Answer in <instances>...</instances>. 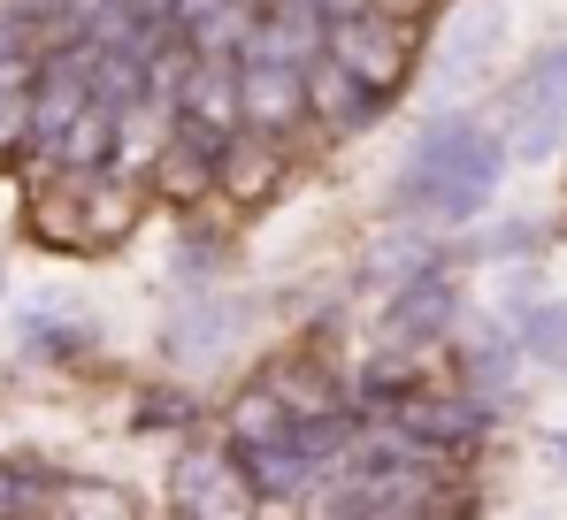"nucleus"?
<instances>
[{
    "label": "nucleus",
    "instance_id": "f257e3e1",
    "mask_svg": "<svg viewBox=\"0 0 567 520\" xmlns=\"http://www.w3.org/2000/svg\"><path fill=\"white\" fill-rule=\"evenodd\" d=\"M361 422H369L361 398L299 406V398H284V391H269L254 375L230 398V414H223V444L238 451V467H246V482H254L261 506H307L315 482L338 467V451L361 436Z\"/></svg>",
    "mask_w": 567,
    "mask_h": 520
},
{
    "label": "nucleus",
    "instance_id": "f03ea898",
    "mask_svg": "<svg viewBox=\"0 0 567 520\" xmlns=\"http://www.w3.org/2000/svg\"><path fill=\"white\" fill-rule=\"evenodd\" d=\"M498 176H506V138H498L491 123L461 115V107H445V115H430V123L414 131V146L399 154L391 207L414 215V222H430V230H453V222H468V215L491 207Z\"/></svg>",
    "mask_w": 567,
    "mask_h": 520
},
{
    "label": "nucleus",
    "instance_id": "7ed1b4c3",
    "mask_svg": "<svg viewBox=\"0 0 567 520\" xmlns=\"http://www.w3.org/2000/svg\"><path fill=\"white\" fill-rule=\"evenodd\" d=\"M322 62L346 70L353 85L399 100L406 70H414V23H406V8H391V0H353V8L322 15Z\"/></svg>",
    "mask_w": 567,
    "mask_h": 520
},
{
    "label": "nucleus",
    "instance_id": "20e7f679",
    "mask_svg": "<svg viewBox=\"0 0 567 520\" xmlns=\"http://www.w3.org/2000/svg\"><path fill=\"white\" fill-rule=\"evenodd\" d=\"M238 131H261L277 146H291L299 131H315V70L307 62L238 54Z\"/></svg>",
    "mask_w": 567,
    "mask_h": 520
},
{
    "label": "nucleus",
    "instance_id": "39448f33",
    "mask_svg": "<svg viewBox=\"0 0 567 520\" xmlns=\"http://www.w3.org/2000/svg\"><path fill=\"white\" fill-rule=\"evenodd\" d=\"M254 330V299H238V291H215L207 275L185 283L177 299H169V322H162V352L169 360H223V352H238V337Z\"/></svg>",
    "mask_w": 567,
    "mask_h": 520
},
{
    "label": "nucleus",
    "instance_id": "423d86ee",
    "mask_svg": "<svg viewBox=\"0 0 567 520\" xmlns=\"http://www.w3.org/2000/svg\"><path fill=\"white\" fill-rule=\"evenodd\" d=\"M169 506L177 513H199V520H238V513H261L238 451L223 436H185L177 451V482H169Z\"/></svg>",
    "mask_w": 567,
    "mask_h": 520
},
{
    "label": "nucleus",
    "instance_id": "0eeeda50",
    "mask_svg": "<svg viewBox=\"0 0 567 520\" xmlns=\"http://www.w3.org/2000/svg\"><path fill=\"white\" fill-rule=\"evenodd\" d=\"M498 123H506V154H553V146H560V131H567V46L537 54V62L506 85Z\"/></svg>",
    "mask_w": 567,
    "mask_h": 520
},
{
    "label": "nucleus",
    "instance_id": "6e6552de",
    "mask_svg": "<svg viewBox=\"0 0 567 520\" xmlns=\"http://www.w3.org/2000/svg\"><path fill=\"white\" fill-rule=\"evenodd\" d=\"M47 54V23H31L23 8L0 0V162L31 146V77Z\"/></svg>",
    "mask_w": 567,
    "mask_h": 520
},
{
    "label": "nucleus",
    "instance_id": "1a4fd4ad",
    "mask_svg": "<svg viewBox=\"0 0 567 520\" xmlns=\"http://www.w3.org/2000/svg\"><path fill=\"white\" fill-rule=\"evenodd\" d=\"M491 46H506V8L498 0H461L437 23V92H461L491 62Z\"/></svg>",
    "mask_w": 567,
    "mask_h": 520
},
{
    "label": "nucleus",
    "instance_id": "9d476101",
    "mask_svg": "<svg viewBox=\"0 0 567 520\" xmlns=\"http://www.w3.org/2000/svg\"><path fill=\"white\" fill-rule=\"evenodd\" d=\"M453 314H461V291H453V275H437V260L414 268L406 283H391V299H383V330L399 345H437L453 330Z\"/></svg>",
    "mask_w": 567,
    "mask_h": 520
},
{
    "label": "nucleus",
    "instance_id": "9b49d317",
    "mask_svg": "<svg viewBox=\"0 0 567 520\" xmlns=\"http://www.w3.org/2000/svg\"><path fill=\"white\" fill-rule=\"evenodd\" d=\"M16 345L31 360H47V367H70V360H93L100 330L70 299H31V306H16Z\"/></svg>",
    "mask_w": 567,
    "mask_h": 520
},
{
    "label": "nucleus",
    "instance_id": "f8f14e48",
    "mask_svg": "<svg viewBox=\"0 0 567 520\" xmlns=\"http://www.w3.org/2000/svg\"><path fill=\"white\" fill-rule=\"evenodd\" d=\"M383 107H391V92H369V85H353L346 70L315 62V131H330V138H353V131L383 123Z\"/></svg>",
    "mask_w": 567,
    "mask_h": 520
},
{
    "label": "nucleus",
    "instance_id": "ddd939ff",
    "mask_svg": "<svg viewBox=\"0 0 567 520\" xmlns=\"http://www.w3.org/2000/svg\"><path fill=\"white\" fill-rule=\"evenodd\" d=\"M284 162H291V146L261 138V131H238V138L215 154V184L238 191V199H269V191L284 184Z\"/></svg>",
    "mask_w": 567,
    "mask_h": 520
},
{
    "label": "nucleus",
    "instance_id": "4468645a",
    "mask_svg": "<svg viewBox=\"0 0 567 520\" xmlns=\"http://www.w3.org/2000/svg\"><path fill=\"white\" fill-rule=\"evenodd\" d=\"M54 498H62V467L0 451V513H54Z\"/></svg>",
    "mask_w": 567,
    "mask_h": 520
},
{
    "label": "nucleus",
    "instance_id": "2eb2a0df",
    "mask_svg": "<svg viewBox=\"0 0 567 520\" xmlns=\"http://www.w3.org/2000/svg\"><path fill=\"white\" fill-rule=\"evenodd\" d=\"M131 429L138 436H192L199 429V398H192L185 383H162V391H138V406H131Z\"/></svg>",
    "mask_w": 567,
    "mask_h": 520
},
{
    "label": "nucleus",
    "instance_id": "dca6fc26",
    "mask_svg": "<svg viewBox=\"0 0 567 520\" xmlns=\"http://www.w3.org/2000/svg\"><path fill=\"white\" fill-rule=\"evenodd\" d=\"M522 352H537V360H567V306H529L522 314Z\"/></svg>",
    "mask_w": 567,
    "mask_h": 520
},
{
    "label": "nucleus",
    "instance_id": "f3484780",
    "mask_svg": "<svg viewBox=\"0 0 567 520\" xmlns=\"http://www.w3.org/2000/svg\"><path fill=\"white\" fill-rule=\"evenodd\" d=\"M0 291H8V253H0Z\"/></svg>",
    "mask_w": 567,
    "mask_h": 520
},
{
    "label": "nucleus",
    "instance_id": "a211bd4d",
    "mask_svg": "<svg viewBox=\"0 0 567 520\" xmlns=\"http://www.w3.org/2000/svg\"><path fill=\"white\" fill-rule=\"evenodd\" d=\"M246 8H269V0H246Z\"/></svg>",
    "mask_w": 567,
    "mask_h": 520
},
{
    "label": "nucleus",
    "instance_id": "6ab92c4d",
    "mask_svg": "<svg viewBox=\"0 0 567 520\" xmlns=\"http://www.w3.org/2000/svg\"><path fill=\"white\" fill-rule=\"evenodd\" d=\"M391 8H399V0H391Z\"/></svg>",
    "mask_w": 567,
    "mask_h": 520
}]
</instances>
